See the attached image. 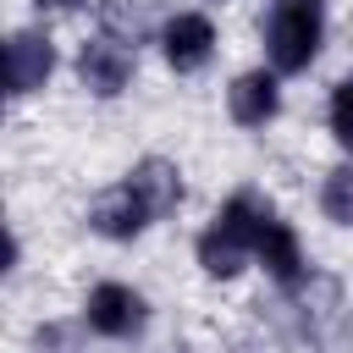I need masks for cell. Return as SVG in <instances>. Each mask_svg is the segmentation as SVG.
I'll list each match as a JSON object with an SVG mask.
<instances>
[{"instance_id": "9c48e42d", "label": "cell", "mask_w": 353, "mask_h": 353, "mask_svg": "<svg viewBox=\"0 0 353 353\" xmlns=\"http://www.w3.org/2000/svg\"><path fill=\"white\" fill-rule=\"evenodd\" d=\"M276 77L270 72H243L237 83H232V94H226V105H232V121L237 127H265L270 116H276Z\"/></svg>"}, {"instance_id": "5b68a950", "label": "cell", "mask_w": 353, "mask_h": 353, "mask_svg": "<svg viewBox=\"0 0 353 353\" xmlns=\"http://www.w3.org/2000/svg\"><path fill=\"white\" fill-rule=\"evenodd\" d=\"M143 320H149V309H143V298H138L132 287L99 281V287L88 292V325H94L99 336H138Z\"/></svg>"}, {"instance_id": "4fadbf2b", "label": "cell", "mask_w": 353, "mask_h": 353, "mask_svg": "<svg viewBox=\"0 0 353 353\" xmlns=\"http://www.w3.org/2000/svg\"><path fill=\"white\" fill-rule=\"evenodd\" d=\"M33 353H94V347H88L83 325H66V320H55V325H39V336H33Z\"/></svg>"}, {"instance_id": "52a82bcc", "label": "cell", "mask_w": 353, "mask_h": 353, "mask_svg": "<svg viewBox=\"0 0 353 353\" xmlns=\"http://www.w3.org/2000/svg\"><path fill=\"white\" fill-rule=\"evenodd\" d=\"M210 55H215V28H210V17L182 11V17L165 22V61H171L176 72H199Z\"/></svg>"}, {"instance_id": "5bb4252c", "label": "cell", "mask_w": 353, "mask_h": 353, "mask_svg": "<svg viewBox=\"0 0 353 353\" xmlns=\"http://www.w3.org/2000/svg\"><path fill=\"white\" fill-rule=\"evenodd\" d=\"M331 132H336V143L353 149V77L336 83V94H331Z\"/></svg>"}, {"instance_id": "30bf717a", "label": "cell", "mask_w": 353, "mask_h": 353, "mask_svg": "<svg viewBox=\"0 0 353 353\" xmlns=\"http://www.w3.org/2000/svg\"><path fill=\"white\" fill-rule=\"evenodd\" d=\"M127 182L138 188V199L149 204V215H171V210L182 204V176H176V165H171V160H160V154L138 160Z\"/></svg>"}, {"instance_id": "277c9868", "label": "cell", "mask_w": 353, "mask_h": 353, "mask_svg": "<svg viewBox=\"0 0 353 353\" xmlns=\"http://www.w3.org/2000/svg\"><path fill=\"white\" fill-rule=\"evenodd\" d=\"M149 221H154V215H149V204L138 199L132 182H116V188H105V193L88 204V226H94L99 237H116V243L138 237Z\"/></svg>"}, {"instance_id": "8fae6325", "label": "cell", "mask_w": 353, "mask_h": 353, "mask_svg": "<svg viewBox=\"0 0 353 353\" xmlns=\"http://www.w3.org/2000/svg\"><path fill=\"white\" fill-rule=\"evenodd\" d=\"M99 22H105V39L116 44H143L154 33V6L149 0H105L99 6Z\"/></svg>"}, {"instance_id": "3957f363", "label": "cell", "mask_w": 353, "mask_h": 353, "mask_svg": "<svg viewBox=\"0 0 353 353\" xmlns=\"http://www.w3.org/2000/svg\"><path fill=\"white\" fill-rule=\"evenodd\" d=\"M50 72H55V50H50V39L33 33V28L11 33V44H6V94L22 99V94L44 88Z\"/></svg>"}, {"instance_id": "9a60e30c", "label": "cell", "mask_w": 353, "mask_h": 353, "mask_svg": "<svg viewBox=\"0 0 353 353\" xmlns=\"http://www.w3.org/2000/svg\"><path fill=\"white\" fill-rule=\"evenodd\" d=\"M39 6H55V11H72L77 0H39Z\"/></svg>"}, {"instance_id": "8992f818", "label": "cell", "mask_w": 353, "mask_h": 353, "mask_svg": "<svg viewBox=\"0 0 353 353\" xmlns=\"http://www.w3.org/2000/svg\"><path fill=\"white\" fill-rule=\"evenodd\" d=\"M77 77H83V88H94L99 99L121 94V88L132 83V55H127V44H116V39H94V44H83V55H77Z\"/></svg>"}, {"instance_id": "7c38bea8", "label": "cell", "mask_w": 353, "mask_h": 353, "mask_svg": "<svg viewBox=\"0 0 353 353\" xmlns=\"http://www.w3.org/2000/svg\"><path fill=\"white\" fill-rule=\"evenodd\" d=\"M320 210H325L336 226H353V160L336 165V171L325 176V188H320Z\"/></svg>"}, {"instance_id": "ba28073f", "label": "cell", "mask_w": 353, "mask_h": 353, "mask_svg": "<svg viewBox=\"0 0 353 353\" xmlns=\"http://www.w3.org/2000/svg\"><path fill=\"white\" fill-rule=\"evenodd\" d=\"M254 254L265 259V270H270L281 287H298V276H303V254H298V237H292V226H287V221H276L270 210L259 215V232H254Z\"/></svg>"}, {"instance_id": "7a4b0ae2", "label": "cell", "mask_w": 353, "mask_h": 353, "mask_svg": "<svg viewBox=\"0 0 353 353\" xmlns=\"http://www.w3.org/2000/svg\"><path fill=\"white\" fill-rule=\"evenodd\" d=\"M325 33V0H276L265 44H270V66L276 72H303L320 50Z\"/></svg>"}, {"instance_id": "6da1fadb", "label": "cell", "mask_w": 353, "mask_h": 353, "mask_svg": "<svg viewBox=\"0 0 353 353\" xmlns=\"http://www.w3.org/2000/svg\"><path fill=\"white\" fill-rule=\"evenodd\" d=\"M259 215H265V204L254 199V193H232L226 204H221V215H215V226L199 237V265L210 270V276H237L243 270V259L254 254V232H259Z\"/></svg>"}]
</instances>
